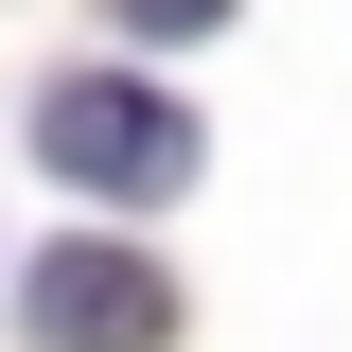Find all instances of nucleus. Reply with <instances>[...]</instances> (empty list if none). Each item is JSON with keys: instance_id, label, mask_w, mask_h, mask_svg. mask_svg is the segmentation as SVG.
Instances as JSON below:
<instances>
[{"instance_id": "obj_1", "label": "nucleus", "mask_w": 352, "mask_h": 352, "mask_svg": "<svg viewBox=\"0 0 352 352\" xmlns=\"http://www.w3.org/2000/svg\"><path fill=\"white\" fill-rule=\"evenodd\" d=\"M36 159L71 176L88 212H159L176 176H194V124H176L159 88H124V71H53L36 88Z\"/></svg>"}, {"instance_id": "obj_2", "label": "nucleus", "mask_w": 352, "mask_h": 352, "mask_svg": "<svg viewBox=\"0 0 352 352\" xmlns=\"http://www.w3.org/2000/svg\"><path fill=\"white\" fill-rule=\"evenodd\" d=\"M18 300H36V352H176V282L141 247H36V282H18Z\"/></svg>"}, {"instance_id": "obj_3", "label": "nucleus", "mask_w": 352, "mask_h": 352, "mask_svg": "<svg viewBox=\"0 0 352 352\" xmlns=\"http://www.w3.org/2000/svg\"><path fill=\"white\" fill-rule=\"evenodd\" d=\"M229 0H124V36H212Z\"/></svg>"}]
</instances>
